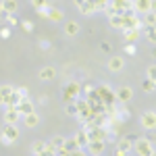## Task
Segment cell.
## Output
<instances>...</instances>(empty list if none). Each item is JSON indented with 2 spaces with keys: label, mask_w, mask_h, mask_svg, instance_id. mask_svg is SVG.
Returning <instances> with one entry per match:
<instances>
[{
  "label": "cell",
  "mask_w": 156,
  "mask_h": 156,
  "mask_svg": "<svg viewBox=\"0 0 156 156\" xmlns=\"http://www.w3.org/2000/svg\"><path fill=\"white\" fill-rule=\"evenodd\" d=\"M133 150L140 156H154V146L148 140H135L133 142Z\"/></svg>",
  "instance_id": "cell-1"
},
{
  "label": "cell",
  "mask_w": 156,
  "mask_h": 156,
  "mask_svg": "<svg viewBox=\"0 0 156 156\" xmlns=\"http://www.w3.org/2000/svg\"><path fill=\"white\" fill-rule=\"evenodd\" d=\"M17 140H19V129L15 125H11V123H6L2 127V142L9 144V142H17Z\"/></svg>",
  "instance_id": "cell-2"
},
{
  "label": "cell",
  "mask_w": 156,
  "mask_h": 156,
  "mask_svg": "<svg viewBox=\"0 0 156 156\" xmlns=\"http://www.w3.org/2000/svg\"><path fill=\"white\" fill-rule=\"evenodd\" d=\"M15 108L19 110V115H21V117L29 115V112H34V104H31V102H29L27 98H21V100L17 102V106H15Z\"/></svg>",
  "instance_id": "cell-3"
},
{
  "label": "cell",
  "mask_w": 156,
  "mask_h": 156,
  "mask_svg": "<svg viewBox=\"0 0 156 156\" xmlns=\"http://www.w3.org/2000/svg\"><path fill=\"white\" fill-rule=\"evenodd\" d=\"M115 98H117L119 102H129V100L133 98V90H131V87H125V85H123V87H119V90H117Z\"/></svg>",
  "instance_id": "cell-4"
},
{
  "label": "cell",
  "mask_w": 156,
  "mask_h": 156,
  "mask_svg": "<svg viewBox=\"0 0 156 156\" xmlns=\"http://www.w3.org/2000/svg\"><path fill=\"white\" fill-rule=\"evenodd\" d=\"M90 152L94 156L102 154V150H104V140H92V142H87V146H85Z\"/></svg>",
  "instance_id": "cell-5"
},
{
  "label": "cell",
  "mask_w": 156,
  "mask_h": 156,
  "mask_svg": "<svg viewBox=\"0 0 156 156\" xmlns=\"http://www.w3.org/2000/svg\"><path fill=\"white\" fill-rule=\"evenodd\" d=\"M142 125H144L146 129H154V127H156V115L152 112V110L142 115Z\"/></svg>",
  "instance_id": "cell-6"
},
{
  "label": "cell",
  "mask_w": 156,
  "mask_h": 156,
  "mask_svg": "<svg viewBox=\"0 0 156 156\" xmlns=\"http://www.w3.org/2000/svg\"><path fill=\"white\" fill-rule=\"evenodd\" d=\"M19 117H21V115H19V110L15 106H6V115H4V121H6V123L15 125V123L19 121Z\"/></svg>",
  "instance_id": "cell-7"
},
{
  "label": "cell",
  "mask_w": 156,
  "mask_h": 156,
  "mask_svg": "<svg viewBox=\"0 0 156 156\" xmlns=\"http://www.w3.org/2000/svg\"><path fill=\"white\" fill-rule=\"evenodd\" d=\"M133 9H135L137 12L152 11V0H135V2H133Z\"/></svg>",
  "instance_id": "cell-8"
},
{
  "label": "cell",
  "mask_w": 156,
  "mask_h": 156,
  "mask_svg": "<svg viewBox=\"0 0 156 156\" xmlns=\"http://www.w3.org/2000/svg\"><path fill=\"white\" fill-rule=\"evenodd\" d=\"M54 77H56V69H54V67H44V69L40 71V79H44V81L54 79Z\"/></svg>",
  "instance_id": "cell-9"
},
{
  "label": "cell",
  "mask_w": 156,
  "mask_h": 156,
  "mask_svg": "<svg viewBox=\"0 0 156 156\" xmlns=\"http://www.w3.org/2000/svg\"><path fill=\"white\" fill-rule=\"evenodd\" d=\"M75 94H79V85H77V83H71L67 90H65V98H67L69 102L75 100Z\"/></svg>",
  "instance_id": "cell-10"
},
{
  "label": "cell",
  "mask_w": 156,
  "mask_h": 156,
  "mask_svg": "<svg viewBox=\"0 0 156 156\" xmlns=\"http://www.w3.org/2000/svg\"><path fill=\"white\" fill-rule=\"evenodd\" d=\"M108 69H110V71H121V69H123V58H121V56H115V58H110L108 60Z\"/></svg>",
  "instance_id": "cell-11"
},
{
  "label": "cell",
  "mask_w": 156,
  "mask_h": 156,
  "mask_svg": "<svg viewBox=\"0 0 156 156\" xmlns=\"http://www.w3.org/2000/svg\"><path fill=\"white\" fill-rule=\"evenodd\" d=\"M37 123H40V117L36 115V110L29 112V115H25V127H36Z\"/></svg>",
  "instance_id": "cell-12"
},
{
  "label": "cell",
  "mask_w": 156,
  "mask_h": 156,
  "mask_svg": "<svg viewBox=\"0 0 156 156\" xmlns=\"http://www.w3.org/2000/svg\"><path fill=\"white\" fill-rule=\"evenodd\" d=\"M2 11L12 15V12L17 11V0H2Z\"/></svg>",
  "instance_id": "cell-13"
},
{
  "label": "cell",
  "mask_w": 156,
  "mask_h": 156,
  "mask_svg": "<svg viewBox=\"0 0 156 156\" xmlns=\"http://www.w3.org/2000/svg\"><path fill=\"white\" fill-rule=\"evenodd\" d=\"M46 17H48L50 21H56V23H58V21H62V12H60L58 9H50V6H48V12H46Z\"/></svg>",
  "instance_id": "cell-14"
},
{
  "label": "cell",
  "mask_w": 156,
  "mask_h": 156,
  "mask_svg": "<svg viewBox=\"0 0 156 156\" xmlns=\"http://www.w3.org/2000/svg\"><path fill=\"white\" fill-rule=\"evenodd\" d=\"M75 142H77V146H79V148H85V146H87V142H90V140H87V131H79L77 135H75Z\"/></svg>",
  "instance_id": "cell-15"
},
{
  "label": "cell",
  "mask_w": 156,
  "mask_h": 156,
  "mask_svg": "<svg viewBox=\"0 0 156 156\" xmlns=\"http://www.w3.org/2000/svg\"><path fill=\"white\" fill-rule=\"evenodd\" d=\"M65 34H67V36H77V34H79V25L75 23V21H69L67 27H65Z\"/></svg>",
  "instance_id": "cell-16"
},
{
  "label": "cell",
  "mask_w": 156,
  "mask_h": 156,
  "mask_svg": "<svg viewBox=\"0 0 156 156\" xmlns=\"http://www.w3.org/2000/svg\"><path fill=\"white\" fill-rule=\"evenodd\" d=\"M31 150H34V154H44V152H46V142H42V140H37L36 144L31 146Z\"/></svg>",
  "instance_id": "cell-17"
},
{
  "label": "cell",
  "mask_w": 156,
  "mask_h": 156,
  "mask_svg": "<svg viewBox=\"0 0 156 156\" xmlns=\"http://www.w3.org/2000/svg\"><path fill=\"white\" fill-rule=\"evenodd\" d=\"M48 144L52 146V148H54V150H60V148H62V146H65V137H60V135H54V137H52V140H50Z\"/></svg>",
  "instance_id": "cell-18"
},
{
  "label": "cell",
  "mask_w": 156,
  "mask_h": 156,
  "mask_svg": "<svg viewBox=\"0 0 156 156\" xmlns=\"http://www.w3.org/2000/svg\"><path fill=\"white\" fill-rule=\"evenodd\" d=\"M137 37H140V31H137V29H131V27L125 29V40H127V42H135Z\"/></svg>",
  "instance_id": "cell-19"
},
{
  "label": "cell",
  "mask_w": 156,
  "mask_h": 156,
  "mask_svg": "<svg viewBox=\"0 0 156 156\" xmlns=\"http://www.w3.org/2000/svg\"><path fill=\"white\" fill-rule=\"evenodd\" d=\"M67 152H75V150H79V146H77V142H75V137H71V140H65V146H62Z\"/></svg>",
  "instance_id": "cell-20"
},
{
  "label": "cell",
  "mask_w": 156,
  "mask_h": 156,
  "mask_svg": "<svg viewBox=\"0 0 156 156\" xmlns=\"http://www.w3.org/2000/svg\"><path fill=\"white\" fill-rule=\"evenodd\" d=\"M12 92H15V87H12V85H2V87H0V96H2V100H6Z\"/></svg>",
  "instance_id": "cell-21"
},
{
  "label": "cell",
  "mask_w": 156,
  "mask_h": 156,
  "mask_svg": "<svg viewBox=\"0 0 156 156\" xmlns=\"http://www.w3.org/2000/svg\"><path fill=\"white\" fill-rule=\"evenodd\" d=\"M133 148V144H131V140H127V137H123L119 142V150H125V152H129Z\"/></svg>",
  "instance_id": "cell-22"
},
{
  "label": "cell",
  "mask_w": 156,
  "mask_h": 156,
  "mask_svg": "<svg viewBox=\"0 0 156 156\" xmlns=\"http://www.w3.org/2000/svg\"><path fill=\"white\" fill-rule=\"evenodd\" d=\"M110 25H112V27H123V19H121V15H110Z\"/></svg>",
  "instance_id": "cell-23"
},
{
  "label": "cell",
  "mask_w": 156,
  "mask_h": 156,
  "mask_svg": "<svg viewBox=\"0 0 156 156\" xmlns=\"http://www.w3.org/2000/svg\"><path fill=\"white\" fill-rule=\"evenodd\" d=\"M142 90H146V92H154V79H144Z\"/></svg>",
  "instance_id": "cell-24"
},
{
  "label": "cell",
  "mask_w": 156,
  "mask_h": 156,
  "mask_svg": "<svg viewBox=\"0 0 156 156\" xmlns=\"http://www.w3.org/2000/svg\"><path fill=\"white\" fill-rule=\"evenodd\" d=\"M154 21H156L154 11H148V12H146V25H154Z\"/></svg>",
  "instance_id": "cell-25"
},
{
  "label": "cell",
  "mask_w": 156,
  "mask_h": 156,
  "mask_svg": "<svg viewBox=\"0 0 156 156\" xmlns=\"http://www.w3.org/2000/svg\"><path fill=\"white\" fill-rule=\"evenodd\" d=\"M146 34H148L150 42H154V25H146Z\"/></svg>",
  "instance_id": "cell-26"
},
{
  "label": "cell",
  "mask_w": 156,
  "mask_h": 156,
  "mask_svg": "<svg viewBox=\"0 0 156 156\" xmlns=\"http://www.w3.org/2000/svg\"><path fill=\"white\" fill-rule=\"evenodd\" d=\"M31 4L40 11V9H44V6H46V0H31Z\"/></svg>",
  "instance_id": "cell-27"
},
{
  "label": "cell",
  "mask_w": 156,
  "mask_h": 156,
  "mask_svg": "<svg viewBox=\"0 0 156 156\" xmlns=\"http://www.w3.org/2000/svg\"><path fill=\"white\" fill-rule=\"evenodd\" d=\"M125 52H127V54H131V56H133V54H135V52H137V50H135V46H133L131 42H129V44H127V46H125Z\"/></svg>",
  "instance_id": "cell-28"
},
{
  "label": "cell",
  "mask_w": 156,
  "mask_h": 156,
  "mask_svg": "<svg viewBox=\"0 0 156 156\" xmlns=\"http://www.w3.org/2000/svg\"><path fill=\"white\" fill-rule=\"evenodd\" d=\"M67 112H69V115H77V104H75V102H71V104L67 106Z\"/></svg>",
  "instance_id": "cell-29"
},
{
  "label": "cell",
  "mask_w": 156,
  "mask_h": 156,
  "mask_svg": "<svg viewBox=\"0 0 156 156\" xmlns=\"http://www.w3.org/2000/svg\"><path fill=\"white\" fill-rule=\"evenodd\" d=\"M21 27H23L25 31H31V29H34V25L29 23V21H23V23H21Z\"/></svg>",
  "instance_id": "cell-30"
},
{
  "label": "cell",
  "mask_w": 156,
  "mask_h": 156,
  "mask_svg": "<svg viewBox=\"0 0 156 156\" xmlns=\"http://www.w3.org/2000/svg\"><path fill=\"white\" fill-rule=\"evenodd\" d=\"M0 36H2L4 40H6V37L11 36V29H9V27H4V29H0Z\"/></svg>",
  "instance_id": "cell-31"
},
{
  "label": "cell",
  "mask_w": 156,
  "mask_h": 156,
  "mask_svg": "<svg viewBox=\"0 0 156 156\" xmlns=\"http://www.w3.org/2000/svg\"><path fill=\"white\" fill-rule=\"evenodd\" d=\"M100 48L104 50V52H110V44H108V42H102V44H100Z\"/></svg>",
  "instance_id": "cell-32"
},
{
  "label": "cell",
  "mask_w": 156,
  "mask_h": 156,
  "mask_svg": "<svg viewBox=\"0 0 156 156\" xmlns=\"http://www.w3.org/2000/svg\"><path fill=\"white\" fill-rule=\"evenodd\" d=\"M6 21H9V23H11V25H17V23H19V21H17V19H15L12 15H9V17H6Z\"/></svg>",
  "instance_id": "cell-33"
},
{
  "label": "cell",
  "mask_w": 156,
  "mask_h": 156,
  "mask_svg": "<svg viewBox=\"0 0 156 156\" xmlns=\"http://www.w3.org/2000/svg\"><path fill=\"white\" fill-rule=\"evenodd\" d=\"M148 79H154V67L148 69Z\"/></svg>",
  "instance_id": "cell-34"
},
{
  "label": "cell",
  "mask_w": 156,
  "mask_h": 156,
  "mask_svg": "<svg viewBox=\"0 0 156 156\" xmlns=\"http://www.w3.org/2000/svg\"><path fill=\"white\" fill-rule=\"evenodd\" d=\"M117 156H129V152H125V150H117Z\"/></svg>",
  "instance_id": "cell-35"
},
{
  "label": "cell",
  "mask_w": 156,
  "mask_h": 156,
  "mask_svg": "<svg viewBox=\"0 0 156 156\" xmlns=\"http://www.w3.org/2000/svg\"><path fill=\"white\" fill-rule=\"evenodd\" d=\"M0 106H4V100H2V96H0Z\"/></svg>",
  "instance_id": "cell-36"
},
{
  "label": "cell",
  "mask_w": 156,
  "mask_h": 156,
  "mask_svg": "<svg viewBox=\"0 0 156 156\" xmlns=\"http://www.w3.org/2000/svg\"><path fill=\"white\" fill-rule=\"evenodd\" d=\"M75 2H77V4H81V2H85V0H75Z\"/></svg>",
  "instance_id": "cell-37"
},
{
  "label": "cell",
  "mask_w": 156,
  "mask_h": 156,
  "mask_svg": "<svg viewBox=\"0 0 156 156\" xmlns=\"http://www.w3.org/2000/svg\"><path fill=\"white\" fill-rule=\"evenodd\" d=\"M0 15H2V0H0Z\"/></svg>",
  "instance_id": "cell-38"
},
{
  "label": "cell",
  "mask_w": 156,
  "mask_h": 156,
  "mask_svg": "<svg viewBox=\"0 0 156 156\" xmlns=\"http://www.w3.org/2000/svg\"><path fill=\"white\" fill-rule=\"evenodd\" d=\"M98 156H100V154H98Z\"/></svg>",
  "instance_id": "cell-39"
}]
</instances>
